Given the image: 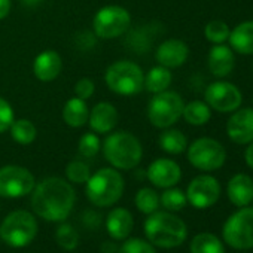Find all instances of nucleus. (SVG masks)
Segmentation results:
<instances>
[{"mask_svg": "<svg viewBox=\"0 0 253 253\" xmlns=\"http://www.w3.org/2000/svg\"><path fill=\"white\" fill-rule=\"evenodd\" d=\"M118 253H157V252L149 241H145L142 238H130L119 247Z\"/></svg>", "mask_w": 253, "mask_h": 253, "instance_id": "35", "label": "nucleus"}, {"mask_svg": "<svg viewBox=\"0 0 253 253\" xmlns=\"http://www.w3.org/2000/svg\"><path fill=\"white\" fill-rule=\"evenodd\" d=\"M103 154L113 169L131 170L142 161L143 148L134 134L128 131H115L104 139Z\"/></svg>", "mask_w": 253, "mask_h": 253, "instance_id": "3", "label": "nucleus"}, {"mask_svg": "<svg viewBox=\"0 0 253 253\" xmlns=\"http://www.w3.org/2000/svg\"><path fill=\"white\" fill-rule=\"evenodd\" d=\"M143 228L149 243L161 249L177 247L188 235L186 223L170 211H154L146 219Z\"/></svg>", "mask_w": 253, "mask_h": 253, "instance_id": "2", "label": "nucleus"}, {"mask_svg": "<svg viewBox=\"0 0 253 253\" xmlns=\"http://www.w3.org/2000/svg\"><path fill=\"white\" fill-rule=\"evenodd\" d=\"M146 176L149 182L157 188H171L176 186L180 182L182 170L177 163L169 158H158L155 160L146 171Z\"/></svg>", "mask_w": 253, "mask_h": 253, "instance_id": "14", "label": "nucleus"}, {"mask_svg": "<svg viewBox=\"0 0 253 253\" xmlns=\"http://www.w3.org/2000/svg\"><path fill=\"white\" fill-rule=\"evenodd\" d=\"M11 11V0H0V20L8 17Z\"/></svg>", "mask_w": 253, "mask_h": 253, "instance_id": "38", "label": "nucleus"}, {"mask_svg": "<svg viewBox=\"0 0 253 253\" xmlns=\"http://www.w3.org/2000/svg\"><path fill=\"white\" fill-rule=\"evenodd\" d=\"M191 253H225V249L216 235L210 232H201L192 238Z\"/></svg>", "mask_w": 253, "mask_h": 253, "instance_id": "27", "label": "nucleus"}, {"mask_svg": "<svg viewBox=\"0 0 253 253\" xmlns=\"http://www.w3.org/2000/svg\"><path fill=\"white\" fill-rule=\"evenodd\" d=\"M35 186V176L27 169L20 166H5L0 169V197L21 198L29 195Z\"/></svg>", "mask_w": 253, "mask_h": 253, "instance_id": "11", "label": "nucleus"}, {"mask_svg": "<svg viewBox=\"0 0 253 253\" xmlns=\"http://www.w3.org/2000/svg\"><path fill=\"white\" fill-rule=\"evenodd\" d=\"M55 238H57L58 246L63 247L64 250H75L79 244V234L69 223H61L57 228Z\"/></svg>", "mask_w": 253, "mask_h": 253, "instance_id": "31", "label": "nucleus"}, {"mask_svg": "<svg viewBox=\"0 0 253 253\" xmlns=\"http://www.w3.org/2000/svg\"><path fill=\"white\" fill-rule=\"evenodd\" d=\"M244 160H246L247 166L250 169H253V142H250V145L247 146V149L244 152Z\"/></svg>", "mask_w": 253, "mask_h": 253, "instance_id": "39", "label": "nucleus"}, {"mask_svg": "<svg viewBox=\"0 0 253 253\" xmlns=\"http://www.w3.org/2000/svg\"><path fill=\"white\" fill-rule=\"evenodd\" d=\"M94 89H95L94 82L88 78H82L81 81H78V84L75 86V94H76V97H79L82 100H88L92 97Z\"/></svg>", "mask_w": 253, "mask_h": 253, "instance_id": "37", "label": "nucleus"}, {"mask_svg": "<svg viewBox=\"0 0 253 253\" xmlns=\"http://www.w3.org/2000/svg\"><path fill=\"white\" fill-rule=\"evenodd\" d=\"M220 195V185L213 176H197L188 186L186 200L195 209L211 207Z\"/></svg>", "mask_w": 253, "mask_h": 253, "instance_id": "13", "label": "nucleus"}, {"mask_svg": "<svg viewBox=\"0 0 253 253\" xmlns=\"http://www.w3.org/2000/svg\"><path fill=\"white\" fill-rule=\"evenodd\" d=\"M39 226L36 217L26 210L9 213L0 225V238L8 246L21 249L30 244L38 235Z\"/></svg>", "mask_w": 253, "mask_h": 253, "instance_id": "6", "label": "nucleus"}, {"mask_svg": "<svg viewBox=\"0 0 253 253\" xmlns=\"http://www.w3.org/2000/svg\"><path fill=\"white\" fill-rule=\"evenodd\" d=\"M32 192V209L48 222L66 220L76 201L73 186L61 177H46Z\"/></svg>", "mask_w": 253, "mask_h": 253, "instance_id": "1", "label": "nucleus"}, {"mask_svg": "<svg viewBox=\"0 0 253 253\" xmlns=\"http://www.w3.org/2000/svg\"><path fill=\"white\" fill-rule=\"evenodd\" d=\"M182 116L191 125H204L210 121V116H211L210 106L204 101L194 100V101L185 104Z\"/></svg>", "mask_w": 253, "mask_h": 253, "instance_id": "26", "label": "nucleus"}, {"mask_svg": "<svg viewBox=\"0 0 253 253\" xmlns=\"http://www.w3.org/2000/svg\"><path fill=\"white\" fill-rule=\"evenodd\" d=\"M14 121H15V113L12 106L3 97H0V134L8 131Z\"/></svg>", "mask_w": 253, "mask_h": 253, "instance_id": "36", "label": "nucleus"}, {"mask_svg": "<svg viewBox=\"0 0 253 253\" xmlns=\"http://www.w3.org/2000/svg\"><path fill=\"white\" fill-rule=\"evenodd\" d=\"M158 143L164 152L171 155H179L186 149L188 139L180 130H166L160 134Z\"/></svg>", "mask_w": 253, "mask_h": 253, "instance_id": "25", "label": "nucleus"}, {"mask_svg": "<svg viewBox=\"0 0 253 253\" xmlns=\"http://www.w3.org/2000/svg\"><path fill=\"white\" fill-rule=\"evenodd\" d=\"M160 203L169 211H179L186 206L188 200H186V195L180 189L171 186L163 192V195L160 197Z\"/></svg>", "mask_w": 253, "mask_h": 253, "instance_id": "30", "label": "nucleus"}, {"mask_svg": "<svg viewBox=\"0 0 253 253\" xmlns=\"http://www.w3.org/2000/svg\"><path fill=\"white\" fill-rule=\"evenodd\" d=\"M100 139L95 133H85L81 136V140H79V154L82 157H86V158H92L98 154L100 151Z\"/></svg>", "mask_w": 253, "mask_h": 253, "instance_id": "34", "label": "nucleus"}, {"mask_svg": "<svg viewBox=\"0 0 253 253\" xmlns=\"http://www.w3.org/2000/svg\"><path fill=\"white\" fill-rule=\"evenodd\" d=\"M21 2H23L24 5H27V6H35V5L41 3L42 0H21Z\"/></svg>", "mask_w": 253, "mask_h": 253, "instance_id": "41", "label": "nucleus"}, {"mask_svg": "<svg viewBox=\"0 0 253 253\" xmlns=\"http://www.w3.org/2000/svg\"><path fill=\"white\" fill-rule=\"evenodd\" d=\"M228 246L237 250L253 247V207H243L228 217L222 231Z\"/></svg>", "mask_w": 253, "mask_h": 253, "instance_id": "8", "label": "nucleus"}, {"mask_svg": "<svg viewBox=\"0 0 253 253\" xmlns=\"http://www.w3.org/2000/svg\"><path fill=\"white\" fill-rule=\"evenodd\" d=\"M134 228V217L124 207L113 209L106 217V229L109 235L115 240H125L128 238Z\"/></svg>", "mask_w": 253, "mask_h": 253, "instance_id": "19", "label": "nucleus"}, {"mask_svg": "<svg viewBox=\"0 0 253 253\" xmlns=\"http://www.w3.org/2000/svg\"><path fill=\"white\" fill-rule=\"evenodd\" d=\"M185 103L174 91H163L155 94L148 104V118L158 128H169L176 124L183 113Z\"/></svg>", "mask_w": 253, "mask_h": 253, "instance_id": "7", "label": "nucleus"}, {"mask_svg": "<svg viewBox=\"0 0 253 253\" xmlns=\"http://www.w3.org/2000/svg\"><path fill=\"white\" fill-rule=\"evenodd\" d=\"M188 160L198 170L214 171L225 164L226 151L217 140L201 137L188 148Z\"/></svg>", "mask_w": 253, "mask_h": 253, "instance_id": "10", "label": "nucleus"}, {"mask_svg": "<svg viewBox=\"0 0 253 253\" xmlns=\"http://www.w3.org/2000/svg\"><path fill=\"white\" fill-rule=\"evenodd\" d=\"M130 12L118 5H109L101 8L92 20L94 33L101 39L119 38L130 29Z\"/></svg>", "mask_w": 253, "mask_h": 253, "instance_id": "9", "label": "nucleus"}, {"mask_svg": "<svg viewBox=\"0 0 253 253\" xmlns=\"http://www.w3.org/2000/svg\"><path fill=\"white\" fill-rule=\"evenodd\" d=\"M124 177L116 169H100L86 180V197L97 207H109L124 194Z\"/></svg>", "mask_w": 253, "mask_h": 253, "instance_id": "4", "label": "nucleus"}, {"mask_svg": "<svg viewBox=\"0 0 253 253\" xmlns=\"http://www.w3.org/2000/svg\"><path fill=\"white\" fill-rule=\"evenodd\" d=\"M234 51L243 55L253 54V21H244L238 24L228 38Z\"/></svg>", "mask_w": 253, "mask_h": 253, "instance_id": "22", "label": "nucleus"}, {"mask_svg": "<svg viewBox=\"0 0 253 253\" xmlns=\"http://www.w3.org/2000/svg\"><path fill=\"white\" fill-rule=\"evenodd\" d=\"M206 103L222 113L234 112L241 106V92L231 82L217 81L207 86L206 89Z\"/></svg>", "mask_w": 253, "mask_h": 253, "instance_id": "12", "label": "nucleus"}, {"mask_svg": "<svg viewBox=\"0 0 253 253\" xmlns=\"http://www.w3.org/2000/svg\"><path fill=\"white\" fill-rule=\"evenodd\" d=\"M118 118H119V115H118V110L115 109V106L107 101H101V103H97L91 109L88 122H89V126L94 133L106 134V133H110L116 126Z\"/></svg>", "mask_w": 253, "mask_h": 253, "instance_id": "17", "label": "nucleus"}, {"mask_svg": "<svg viewBox=\"0 0 253 253\" xmlns=\"http://www.w3.org/2000/svg\"><path fill=\"white\" fill-rule=\"evenodd\" d=\"M104 81L107 88L115 94L134 95L139 94L145 86V73L139 64L122 60L107 67Z\"/></svg>", "mask_w": 253, "mask_h": 253, "instance_id": "5", "label": "nucleus"}, {"mask_svg": "<svg viewBox=\"0 0 253 253\" xmlns=\"http://www.w3.org/2000/svg\"><path fill=\"white\" fill-rule=\"evenodd\" d=\"M160 195L152 188H142L136 194V207L140 213L152 214L160 207Z\"/></svg>", "mask_w": 253, "mask_h": 253, "instance_id": "29", "label": "nucleus"}, {"mask_svg": "<svg viewBox=\"0 0 253 253\" xmlns=\"http://www.w3.org/2000/svg\"><path fill=\"white\" fill-rule=\"evenodd\" d=\"M119 249H118V246L115 244V243H103V246H101V252L103 253H116Z\"/></svg>", "mask_w": 253, "mask_h": 253, "instance_id": "40", "label": "nucleus"}, {"mask_svg": "<svg viewBox=\"0 0 253 253\" xmlns=\"http://www.w3.org/2000/svg\"><path fill=\"white\" fill-rule=\"evenodd\" d=\"M228 198L237 207H244L253 200V180L247 174H235L228 182Z\"/></svg>", "mask_w": 253, "mask_h": 253, "instance_id": "21", "label": "nucleus"}, {"mask_svg": "<svg viewBox=\"0 0 253 253\" xmlns=\"http://www.w3.org/2000/svg\"><path fill=\"white\" fill-rule=\"evenodd\" d=\"M226 133L237 145H247L253 142V109H240L228 119Z\"/></svg>", "mask_w": 253, "mask_h": 253, "instance_id": "15", "label": "nucleus"}, {"mask_svg": "<svg viewBox=\"0 0 253 253\" xmlns=\"http://www.w3.org/2000/svg\"><path fill=\"white\" fill-rule=\"evenodd\" d=\"M11 136L20 145H32L38 137V130L32 121L29 119H17L11 125Z\"/></svg>", "mask_w": 253, "mask_h": 253, "instance_id": "28", "label": "nucleus"}, {"mask_svg": "<svg viewBox=\"0 0 253 253\" xmlns=\"http://www.w3.org/2000/svg\"><path fill=\"white\" fill-rule=\"evenodd\" d=\"M88 116H89V109L85 100L79 97H73L64 104L63 119L69 126H73V128L84 126L88 122Z\"/></svg>", "mask_w": 253, "mask_h": 253, "instance_id": "23", "label": "nucleus"}, {"mask_svg": "<svg viewBox=\"0 0 253 253\" xmlns=\"http://www.w3.org/2000/svg\"><path fill=\"white\" fill-rule=\"evenodd\" d=\"M66 176L72 183H86L91 176L89 167L82 161H72L66 167Z\"/></svg>", "mask_w": 253, "mask_h": 253, "instance_id": "33", "label": "nucleus"}, {"mask_svg": "<svg viewBox=\"0 0 253 253\" xmlns=\"http://www.w3.org/2000/svg\"><path fill=\"white\" fill-rule=\"evenodd\" d=\"M189 55L188 45L180 39H169L164 41L158 49H157V61L160 66H164L167 69H176L180 67Z\"/></svg>", "mask_w": 253, "mask_h": 253, "instance_id": "16", "label": "nucleus"}, {"mask_svg": "<svg viewBox=\"0 0 253 253\" xmlns=\"http://www.w3.org/2000/svg\"><path fill=\"white\" fill-rule=\"evenodd\" d=\"M63 70V60L58 52L46 49L41 52L33 63V73L42 82H49L58 78Z\"/></svg>", "mask_w": 253, "mask_h": 253, "instance_id": "18", "label": "nucleus"}, {"mask_svg": "<svg viewBox=\"0 0 253 253\" xmlns=\"http://www.w3.org/2000/svg\"><path fill=\"white\" fill-rule=\"evenodd\" d=\"M235 64L234 52L229 46L219 43L214 45L209 52V69L217 78L228 76Z\"/></svg>", "mask_w": 253, "mask_h": 253, "instance_id": "20", "label": "nucleus"}, {"mask_svg": "<svg viewBox=\"0 0 253 253\" xmlns=\"http://www.w3.org/2000/svg\"><path fill=\"white\" fill-rule=\"evenodd\" d=\"M171 79H173V76L170 73V69H167L164 66H157V67H152L146 73L143 88H146L152 94H158V92L166 91L170 86Z\"/></svg>", "mask_w": 253, "mask_h": 253, "instance_id": "24", "label": "nucleus"}, {"mask_svg": "<svg viewBox=\"0 0 253 253\" xmlns=\"http://www.w3.org/2000/svg\"><path fill=\"white\" fill-rule=\"evenodd\" d=\"M229 33H231V30H229L228 24L223 21H219V20L210 21L204 29L206 39L214 45H219V43H223L225 41H228Z\"/></svg>", "mask_w": 253, "mask_h": 253, "instance_id": "32", "label": "nucleus"}]
</instances>
